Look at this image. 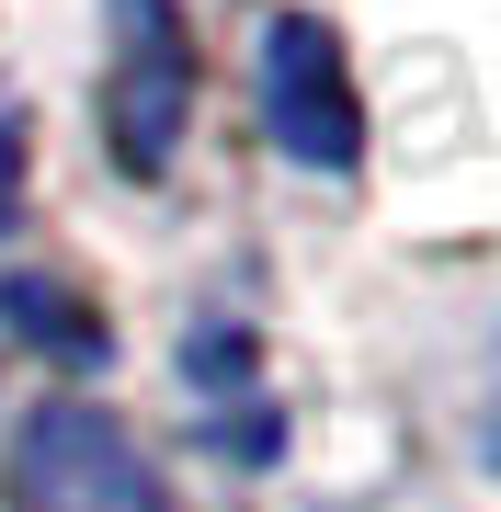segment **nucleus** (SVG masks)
<instances>
[{"instance_id":"nucleus-1","label":"nucleus","mask_w":501,"mask_h":512,"mask_svg":"<svg viewBox=\"0 0 501 512\" xmlns=\"http://www.w3.org/2000/svg\"><path fill=\"white\" fill-rule=\"evenodd\" d=\"M12 478H23V512H171L160 467L137 456L103 410H46L35 433H23Z\"/></svg>"},{"instance_id":"nucleus-2","label":"nucleus","mask_w":501,"mask_h":512,"mask_svg":"<svg viewBox=\"0 0 501 512\" xmlns=\"http://www.w3.org/2000/svg\"><path fill=\"white\" fill-rule=\"evenodd\" d=\"M262 114H274V137L297 148V160H353V92H342V57H331V23L285 12L274 35H262Z\"/></svg>"},{"instance_id":"nucleus-3","label":"nucleus","mask_w":501,"mask_h":512,"mask_svg":"<svg viewBox=\"0 0 501 512\" xmlns=\"http://www.w3.org/2000/svg\"><path fill=\"white\" fill-rule=\"evenodd\" d=\"M126 23H137V46H149V57H126V92H114V148H126V171H160L171 114H183V46H171V12H160V0H126Z\"/></svg>"}]
</instances>
